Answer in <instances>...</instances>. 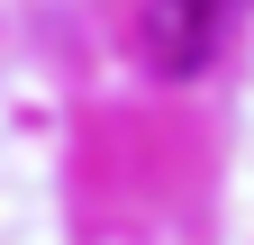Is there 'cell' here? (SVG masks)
Wrapping results in <instances>:
<instances>
[{
	"label": "cell",
	"mask_w": 254,
	"mask_h": 245,
	"mask_svg": "<svg viewBox=\"0 0 254 245\" xmlns=\"http://www.w3.org/2000/svg\"><path fill=\"white\" fill-rule=\"evenodd\" d=\"M245 9H254V0H145V27H136L145 73H164V82H200L218 55L236 46Z\"/></svg>",
	"instance_id": "6da1fadb"
}]
</instances>
